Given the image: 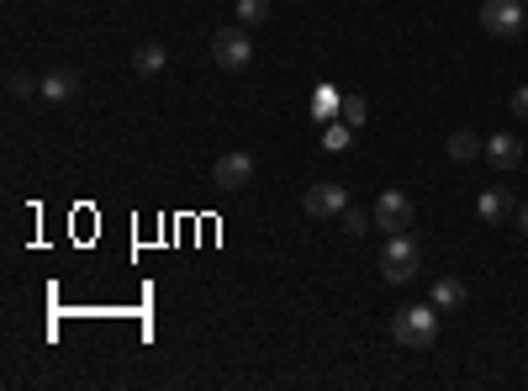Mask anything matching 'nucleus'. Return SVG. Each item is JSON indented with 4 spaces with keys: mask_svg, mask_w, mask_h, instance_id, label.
<instances>
[{
    "mask_svg": "<svg viewBox=\"0 0 528 391\" xmlns=\"http://www.w3.org/2000/svg\"><path fill=\"white\" fill-rule=\"evenodd\" d=\"M391 339L407 344V349H433L439 344V307H396L391 318Z\"/></svg>",
    "mask_w": 528,
    "mask_h": 391,
    "instance_id": "f257e3e1",
    "label": "nucleus"
},
{
    "mask_svg": "<svg viewBox=\"0 0 528 391\" xmlns=\"http://www.w3.org/2000/svg\"><path fill=\"white\" fill-rule=\"evenodd\" d=\"M418 265H423L418 244H412L407 233H391L386 249H381V275H386V281H391V286H407L412 275H418Z\"/></svg>",
    "mask_w": 528,
    "mask_h": 391,
    "instance_id": "f03ea898",
    "label": "nucleus"
},
{
    "mask_svg": "<svg viewBox=\"0 0 528 391\" xmlns=\"http://www.w3.org/2000/svg\"><path fill=\"white\" fill-rule=\"evenodd\" d=\"M212 59L228 69V74H238V69H249L254 64V43H249V27H222L217 37H212Z\"/></svg>",
    "mask_w": 528,
    "mask_h": 391,
    "instance_id": "7ed1b4c3",
    "label": "nucleus"
},
{
    "mask_svg": "<svg viewBox=\"0 0 528 391\" xmlns=\"http://www.w3.org/2000/svg\"><path fill=\"white\" fill-rule=\"evenodd\" d=\"M523 27H528L523 0H486L481 6V32L486 37H518Z\"/></svg>",
    "mask_w": 528,
    "mask_h": 391,
    "instance_id": "20e7f679",
    "label": "nucleus"
},
{
    "mask_svg": "<svg viewBox=\"0 0 528 391\" xmlns=\"http://www.w3.org/2000/svg\"><path fill=\"white\" fill-rule=\"evenodd\" d=\"M301 207H307V217H344V207H349V185H338V180H317V185H307Z\"/></svg>",
    "mask_w": 528,
    "mask_h": 391,
    "instance_id": "39448f33",
    "label": "nucleus"
},
{
    "mask_svg": "<svg viewBox=\"0 0 528 391\" xmlns=\"http://www.w3.org/2000/svg\"><path fill=\"white\" fill-rule=\"evenodd\" d=\"M370 217H375V228H386V233H407L412 228V196L381 191V196H375V207H370Z\"/></svg>",
    "mask_w": 528,
    "mask_h": 391,
    "instance_id": "423d86ee",
    "label": "nucleus"
},
{
    "mask_svg": "<svg viewBox=\"0 0 528 391\" xmlns=\"http://www.w3.org/2000/svg\"><path fill=\"white\" fill-rule=\"evenodd\" d=\"M249 180H254V159L249 154H222L212 164V185H217V191H243Z\"/></svg>",
    "mask_w": 528,
    "mask_h": 391,
    "instance_id": "0eeeda50",
    "label": "nucleus"
},
{
    "mask_svg": "<svg viewBox=\"0 0 528 391\" xmlns=\"http://www.w3.org/2000/svg\"><path fill=\"white\" fill-rule=\"evenodd\" d=\"M74 90H80V80H74L69 69H53V74L37 80V101H43V106H64V101H74Z\"/></svg>",
    "mask_w": 528,
    "mask_h": 391,
    "instance_id": "6e6552de",
    "label": "nucleus"
},
{
    "mask_svg": "<svg viewBox=\"0 0 528 391\" xmlns=\"http://www.w3.org/2000/svg\"><path fill=\"white\" fill-rule=\"evenodd\" d=\"M486 159H492L497 170H518V164H523V138H513V133L486 138Z\"/></svg>",
    "mask_w": 528,
    "mask_h": 391,
    "instance_id": "1a4fd4ad",
    "label": "nucleus"
},
{
    "mask_svg": "<svg viewBox=\"0 0 528 391\" xmlns=\"http://www.w3.org/2000/svg\"><path fill=\"white\" fill-rule=\"evenodd\" d=\"M476 212H481V222H502V217H513V196H507L502 185H492V191H481Z\"/></svg>",
    "mask_w": 528,
    "mask_h": 391,
    "instance_id": "9d476101",
    "label": "nucleus"
},
{
    "mask_svg": "<svg viewBox=\"0 0 528 391\" xmlns=\"http://www.w3.org/2000/svg\"><path fill=\"white\" fill-rule=\"evenodd\" d=\"M465 286L455 281V275H444V281H433V307H439V312H460L465 307Z\"/></svg>",
    "mask_w": 528,
    "mask_h": 391,
    "instance_id": "9b49d317",
    "label": "nucleus"
},
{
    "mask_svg": "<svg viewBox=\"0 0 528 391\" xmlns=\"http://www.w3.org/2000/svg\"><path fill=\"white\" fill-rule=\"evenodd\" d=\"M338 106H344V96H338L333 85H317V90H312V117H317V122H333Z\"/></svg>",
    "mask_w": 528,
    "mask_h": 391,
    "instance_id": "f8f14e48",
    "label": "nucleus"
},
{
    "mask_svg": "<svg viewBox=\"0 0 528 391\" xmlns=\"http://www.w3.org/2000/svg\"><path fill=\"white\" fill-rule=\"evenodd\" d=\"M476 154H486V138H476V133H455V138H449V159H455V164H470Z\"/></svg>",
    "mask_w": 528,
    "mask_h": 391,
    "instance_id": "ddd939ff",
    "label": "nucleus"
},
{
    "mask_svg": "<svg viewBox=\"0 0 528 391\" xmlns=\"http://www.w3.org/2000/svg\"><path fill=\"white\" fill-rule=\"evenodd\" d=\"M132 69H138V74H159L164 69V48L159 43H143L138 53H132Z\"/></svg>",
    "mask_w": 528,
    "mask_h": 391,
    "instance_id": "4468645a",
    "label": "nucleus"
},
{
    "mask_svg": "<svg viewBox=\"0 0 528 391\" xmlns=\"http://www.w3.org/2000/svg\"><path fill=\"white\" fill-rule=\"evenodd\" d=\"M238 22L243 27H264L270 22V0H238Z\"/></svg>",
    "mask_w": 528,
    "mask_h": 391,
    "instance_id": "2eb2a0df",
    "label": "nucleus"
},
{
    "mask_svg": "<svg viewBox=\"0 0 528 391\" xmlns=\"http://www.w3.org/2000/svg\"><path fill=\"white\" fill-rule=\"evenodd\" d=\"M338 222H344V233H349V238H365L375 217H370V212H360V207L349 201V207H344V217H338Z\"/></svg>",
    "mask_w": 528,
    "mask_h": 391,
    "instance_id": "dca6fc26",
    "label": "nucleus"
},
{
    "mask_svg": "<svg viewBox=\"0 0 528 391\" xmlns=\"http://www.w3.org/2000/svg\"><path fill=\"white\" fill-rule=\"evenodd\" d=\"M365 117H370L365 96H344V106H338V122H349V127H365Z\"/></svg>",
    "mask_w": 528,
    "mask_h": 391,
    "instance_id": "f3484780",
    "label": "nucleus"
},
{
    "mask_svg": "<svg viewBox=\"0 0 528 391\" xmlns=\"http://www.w3.org/2000/svg\"><path fill=\"white\" fill-rule=\"evenodd\" d=\"M349 133H354L349 122H328V133H323V148H328V154H344V148H349Z\"/></svg>",
    "mask_w": 528,
    "mask_h": 391,
    "instance_id": "a211bd4d",
    "label": "nucleus"
},
{
    "mask_svg": "<svg viewBox=\"0 0 528 391\" xmlns=\"http://www.w3.org/2000/svg\"><path fill=\"white\" fill-rule=\"evenodd\" d=\"M513 117H523V122H528V85H518V90H513Z\"/></svg>",
    "mask_w": 528,
    "mask_h": 391,
    "instance_id": "6ab92c4d",
    "label": "nucleus"
},
{
    "mask_svg": "<svg viewBox=\"0 0 528 391\" xmlns=\"http://www.w3.org/2000/svg\"><path fill=\"white\" fill-rule=\"evenodd\" d=\"M518 228L528 233V207H518Z\"/></svg>",
    "mask_w": 528,
    "mask_h": 391,
    "instance_id": "aec40b11",
    "label": "nucleus"
},
{
    "mask_svg": "<svg viewBox=\"0 0 528 391\" xmlns=\"http://www.w3.org/2000/svg\"><path fill=\"white\" fill-rule=\"evenodd\" d=\"M523 6H528V0H523Z\"/></svg>",
    "mask_w": 528,
    "mask_h": 391,
    "instance_id": "412c9836",
    "label": "nucleus"
}]
</instances>
